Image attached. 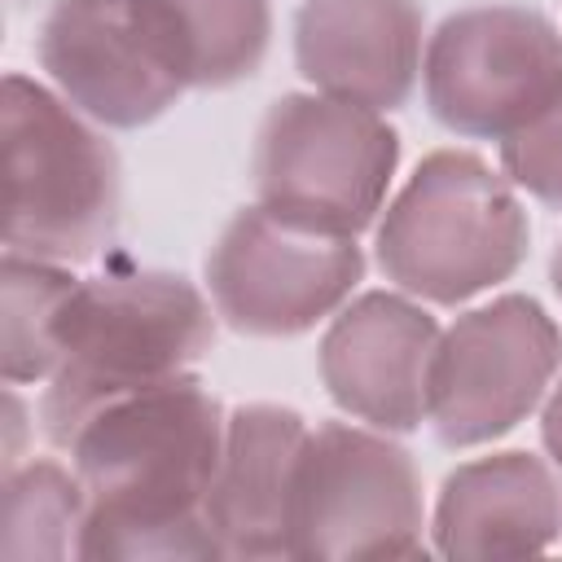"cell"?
<instances>
[{"label": "cell", "mask_w": 562, "mask_h": 562, "mask_svg": "<svg viewBox=\"0 0 562 562\" xmlns=\"http://www.w3.org/2000/svg\"><path fill=\"white\" fill-rule=\"evenodd\" d=\"M224 422L220 400L193 373L97 408L66 443L88 492L75 558H224L206 522V492L224 452Z\"/></svg>", "instance_id": "cell-1"}, {"label": "cell", "mask_w": 562, "mask_h": 562, "mask_svg": "<svg viewBox=\"0 0 562 562\" xmlns=\"http://www.w3.org/2000/svg\"><path fill=\"white\" fill-rule=\"evenodd\" d=\"M215 342V316L202 290L176 272H110L79 281L57 329V364L40 400L53 443L105 404L184 378Z\"/></svg>", "instance_id": "cell-2"}, {"label": "cell", "mask_w": 562, "mask_h": 562, "mask_svg": "<svg viewBox=\"0 0 562 562\" xmlns=\"http://www.w3.org/2000/svg\"><path fill=\"white\" fill-rule=\"evenodd\" d=\"M527 241L531 224L509 180L479 154L435 149L378 224V268L404 294L457 307L509 281Z\"/></svg>", "instance_id": "cell-3"}, {"label": "cell", "mask_w": 562, "mask_h": 562, "mask_svg": "<svg viewBox=\"0 0 562 562\" xmlns=\"http://www.w3.org/2000/svg\"><path fill=\"white\" fill-rule=\"evenodd\" d=\"M4 250L88 263L119 224V158L79 110L26 75H4Z\"/></svg>", "instance_id": "cell-4"}, {"label": "cell", "mask_w": 562, "mask_h": 562, "mask_svg": "<svg viewBox=\"0 0 562 562\" xmlns=\"http://www.w3.org/2000/svg\"><path fill=\"white\" fill-rule=\"evenodd\" d=\"M395 167L400 132L378 110L285 92L255 140V198L281 220L356 237L378 220Z\"/></svg>", "instance_id": "cell-5"}, {"label": "cell", "mask_w": 562, "mask_h": 562, "mask_svg": "<svg viewBox=\"0 0 562 562\" xmlns=\"http://www.w3.org/2000/svg\"><path fill=\"white\" fill-rule=\"evenodd\" d=\"M422 527V474L408 448L373 426L307 430L290 501V558H417L426 553Z\"/></svg>", "instance_id": "cell-6"}, {"label": "cell", "mask_w": 562, "mask_h": 562, "mask_svg": "<svg viewBox=\"0 0 562 562\" xmlns=\"http://www.w3.org/2000/svg\"><path fill=\"white\" fill-rule=\"evenodd\" d=\"M562 364V329L531 294H501L461 312L435 342L426 422L443 448L509 435L544 400Z\"/></svg>", "instance_id": "cell-7"}, {"label": "cell", "mask_w": 562, "mask_h": 562, "mask_svg": "<svg viewBox=\"0 0 562 562\" xmlns=\"http://www.w3.org/2000/svg\"><path fill=\"white\" fill-rule=\"evenodd\" d=\"M422 88L448 132L505 140L562 97V35L527 4L461 9L426 40Z\"/></svg>", "instance_id": "cell-8"}, {"label": "cell", "mask_w": 562, "mask_h": 562, "mask_svg": "<svg viewBox=\"0 0 562 562\" xmlns=\"http://www.w3.org/2000/svg\"><path fill=\"white\" fill-rule=\"evenodd\" d=\"M364 277L356 237L263 211H237L206 255L215 312L250 338H294L334 316Z\"/></svg>", "instance_id": "cell-9"}, {"label": "cell", "mask_w": 562, "mask_h": 562, "mask_svg": "<svg viewBox=\"0 0 562 562\" xmlns=\"http://www.w3.org/2000/svg\"><path fill=\"white\" fill-rule=\"evenodd\" d=\"M40 66L79 114L123 132L154 123L184 92L132 0H57L40 26Z\"/></svg>", "instance_id": "cell-10"}, {"label": "cell", "mask_w": 562, "mask_h": 562, "mask_svg": "<svg viewBox=\"0 0 562 562\" xmlns=\"http://www.w3.org/2000/svg\"><path fill=\"white\" fill-rule=\"evenodd\" d=\"M439 342L435 316L391 290H369L329 321L316 369L329 400L356 422L408 435L426 422V378Z\"/></svg>", "instance_id": "cell-11"}, {"label": "cell", "mask_w": 562, "mask_h": 562, "mask_svg": "<svg viewBox=\"0 0 562 562\" xmlns=\"http://www.w3.org/2000/svg\"><path fill=\"white\" fill-rule=\"evenodd\" d=\"M422 57L417 0H303L294 13L299 75L334 101L400 110Z\"/></svg>", "instance_id": "cell-12"}, {"label": "cell", "mask_w": 562, "mask_h": 562, "mask_svg": "<svg viewBox=\"0 0 562 562\" xmlns=\"http://www.w3.org/2000/svg\"><path fill=\"white\" fill-rule=\"evenodd\" d=\"M307 422L281 404H241L224 422V452L206 492V522L224 558H290V501Z\"/></svg>", "instance_id": "cell-13"}, {"label": "cell", "mask_w": 562, "mask_h": 562, "mask_svg": "<svg viewBox=\"0 0 562 562\" xmlns=\"http://www.w3.org/2000/svg\"><path fill=\"white\" fill-rule=\"evenodd\" d=\"M430 531L443 558L544 553L562 536V492L531 452L474 457L443 479Z\"/></svg>", "instance_id": "cell-14"}, {"label": "cell", "mask_w": 562, "mask_h": 562, "mask_svg": "<svg viewBox=\"0 0 562 562\" xmlns=\"http://www.w3.org/2000/svg\"><path fill=\"white\" fill-rule=\"evenodd\" d=\"M136 18L184 88H228L263 66L272 40L268 0H132Z\"/></svg>", "instance_id": "cell-15"}, {"label": "cell", "mask_w": 562, "mask_h": 562, "mask_svg": "<svg viewBox=\"0 0 562 562\" xmlns=\"http://www.w3.org/2000/svg\"><path fill=\"white\" fill-rule=\"evenodd\" d=\"M88 518V492L79 474L57 461H31L4 479V540L9 562H57L79 549Z\"/></svg>", "instance_id": "cell-16"}, {"label": "cell", "mask_w": 562, "mask_h": 562, "mask_svg": "<svg viewBox=\"0 0 562 562\" xmlns=\"http://www.w3.org/2000/svg\"><path fill=\"white\" fill-rule=\"evenodd\" d=\"M79 281L61 268V263H44V259H26V255H9L4 250V382L22 386V382H48L53 364H57V329H61V312L66 299Z\"/></svg>", "instance_id": "cell-17"}, {"label": "cell", "mask_w": 562, "mask_h": 562, "mask_svg": "<svg viewBox=\"0 0 562 562\" xmlns=\"http://www.w3.org/2000/svg\"><path fill=\"white\" fill-rule=\"evenodd\" d=\"M501 167L509 184L562 211V97L501 140Z\"/></svg>", "instance_id": "cell-18"}, {"label": "cell", "mask_w": 562, "mask_h": 562, "mask_svg": "<svg viewBox=\"0 0 562 562\" xmlns=\"http://www.w3.org/2000/svg\"><path fill=\"white\" fill-rule=\"evenodd\" d=\"M540 439H544L549 461L562 470V382H558L553 395L544 400V413H540Z\"/></svg>", "instance_id": "cell-19"}, {"label": "cell", "mask_w": 562, "mask_h": 562, "mask_svg": "<svg viewBox=\"0 0 562 562\" xmlns=\"http://www.w3.org/2000/svg\"><path fill=\"white\" fill-rule=\"evenodd\" d=\"M549 277H553V290H558V299H562V246L553 250V263H549Z\"/></svg>", "instance_id": "cell-20"}]
</instances>
